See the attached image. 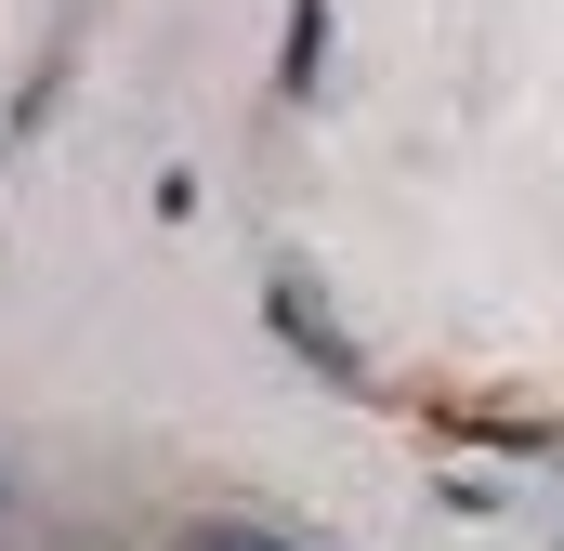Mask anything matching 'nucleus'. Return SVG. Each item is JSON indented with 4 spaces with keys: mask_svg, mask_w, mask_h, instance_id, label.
Returning a JSON list of instances; mask_svg holds the SVG:
<instances>
[{
    "mask_svg": "<svg viewBox=\"0 0 564 551\" xmlns=\"http://www.w3.org/2000/svg\"><path fill=\"white\" fill-rule=\"evenodd\" d=\"M276 328L302 342V355H315V368H328V381H368V368H355V342L315 315V276H276Z\"/></svg>",
    "mask_w": 564,
    "mask_h": 551,
    "instance_id": "1",
    "label": "nucleus"
},
{
    "mask_svg": "<svg viewBox=\"0 0 564 551\" xmlns=\"http://www.w3.org/2000/svg\"><path fill=\"white\" fill-rule=\"evenodd\" d=\"M171 551H302V539H276V526H250V512H210V526H184Z\"/></svg>",
    "mask_w": 564,
    "mask_h": 551,
    "instance_id": "2",
    "label": "nucleus"
}]
</instances>
